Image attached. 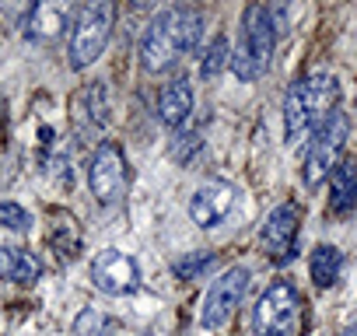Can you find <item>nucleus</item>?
<instances>
[{"mask_svg": "<svg viewBox=\"0 0 357 336\" xmlns=\"http://www.w3.org/2000/svg\"><path fill=\"white\" fill-rule=\"evenodd\" d=\"M112 25H116V4L112 0H91L84 4L74 18V32H70V67L74 70H84L91 67L109 39H112Z\"/></svg>", "mask_w": 357, "mask_h": 336, "instance_id": "20e7f679", "label": "nucleus"}, {"mask_svg": "<svg viewBox=\"0 0 357 336\" xmlns=\"http://www.w3.org/2000/svg\"><path fill=\"white\" fill-rule=\"evenodd\" d=\"M74 333L77 336H123L119 322L98 308H84L77 319H74Z\"/></svg>", "mask_w": 357, "mask_h": 336, "instance_id": "412c9836", "label": "nucleus"}, {"mask_svg": "<svg viewBox=\"0 0 357 336\" xmlns=\"http://www.w3.org/2000/svg\"><path fill=\"white\" fill-rule=\"evenodd\" d=\"M298 224H301V211L298 204H277L259 231V245L273 263H287L294 259V242H298Z\"/></svg>", "mask_w": 357, "mask_h": 336, "instance_id": "9d476101", "label": "nucleus"}, {"mask_svg": "<svg viewBox=\"0 0 357 336\" xmlns=\"http://www.w3.org/2000/svg\"><path fill=\"white\" fill-rule=\"evenodd\" d=\"M347 133H350V116L343 109H336L315 133H312V144H308V154H305V186H319L333 176V168L340 165V151L347 144Z\"/></svg>", "mask_w": 357, "mask_h": 336, "instance_id": "423d86ee", "label": "nucleus"}, {"mask_svg": "<svg viewBox=\"0 0 357 336\" xmlns=\"http://www.w3.org/2000/svg\"><path fill=\"white\" fill-rule=\"evenodd\" d=\"M168 18H172V32H175V43H178V53H193L204 39V15L197 8H168Z\"/></svg>", "mask_w": 357, "mask_h": 336, "instance_id": "a211bd4d", "label": "nucleus"}, {"mask_svg": "<svg viewBox=\"0 0 357 336\" xmlns=\"http://www.w3.org/2000/svg\"><path fill=\"white\" fill-rule=\"evenodd\" d=\"M228 67H231V43H228L225 36H214V39H211V46L204 49L200 77H204V81H218Z\"/></svg>", "mask_w": 357, "mask_h": 336, "instance_id": "aec40b11", "label": "nucleus"}, {"mask_svg": "<svg viewBox=\"0 0 357 336\" xmlns=\"http://www.w3.org/2000/svg\"><path fill=\"white\" fill-rule=\"evenodd\" d=\"M340 84L333 74H308L294 81L284 95V137L287 147H298L312 140V133L336 112Z\"/></svg>", "mask_w": 357, "mask_h": 336, "instance_id": "f257e3e1", "label": "nucleus"}, {"mask_svg": "<svg viewBox=\"0 0 357 336\" xmlns=\"http://www.w3.org/2000/svg\"><path fill=\"white\" fill-rule=\"evenodd\" d=\"M74 18H77L74 8L63 4V0H39L36 8H29L22 29L32 43H53L74 25Z\"/></svg>", "mask_w": 357, "mask_h": 336, "instance_id": "ddd939ff", "label": "nucleus"}, {"mask_svg": "<svg viewBox=\"0 0 357 336\" xmlns=\"http://www.w3.org/2000/svg\"><path fill=\"white\" fill-rule=\"evenodd\" d=\"M200 144H204V140H200V130H193V133H186L183 140H178V144L172 147V154H175L178 161L186 165V161H190V158H193V154L200 151Z\"/></svg>", "mask_w": 357, "mask_h": 336, "instance_id": "b1692460", "label": "nucleus"}, {"mask_svg": "<svg viewBox=\"0 0 357 336\" xmlns=\"http://www.w3.org/2000/svg\"><path fill=\"white\" fill-rule=\"evenodd\" d=\"M340 336H357V322H354V326H347V329H343Z\"/></svg>", "mask_w": 357, "mask_h": 336, "instance_id": "393cba45", "label": "nucleus"}, {"mask_svg": "<svg viewBox=\"0 0 357 336\" xmlns=\"http://www.w3.org/2000/svg\"><path fill=\"white\" fill-rule=\"evenodd\" d=\"M43 277V263L39 256H32L29 249H0V280L8 284H36Z\"/></svg>", "mask_w": 357, "mask_h": 336, "instance_id": "f3484780", "label": "nucleus"}, {"mask_svg": "<svg viewBox=\"0 0 357 336\" xmlns=\"http://www.w3.org/2000/svg\"><path fill=\"white\" fill-rule=\"evenodd\" d=\"M32 217L25 207L11 204V200H0V228H8V231H29Z\"/></svg>", "mask_w": 357, "mask_h": 336, "instance_id": "5701e85b", "label": "nucleus"}, {"mask_svg": "<svg viewBox=\"0 0 357 336\" xmlns=\"http://www.w3.org/2000/svg\"><path fill=\"white\" fill-rule=\"evenodd\" d=\"M301 291L291 280H273L252 308V336H301Z\"/></svg>", "mask_w": 357, "mask_h": 336, "instance_id": "7ed1b4c3", "label": "nucleus"}, {"mask_svg": "<svg viewBox=\"0 0 357 336\" xmlns=\"http://www.w3.org/2000/svg\"><path fill=\"white\" fill-rule=\"evenodd\" d=\"M340 270H343V252L336 245H319L312 252V280H315V287H333L340 280Z\"/></svg>", "mask_w": 357, "mask_h": 336, "instance_id": "6ab92c4d", "label": "nucleus"}, {"mask_svg": "<svg viewBox=\"0 0 357 336\" xmlns=\"http://www.w3.org/2000/svg\"><path fill=\"white\" fill-rule=\"evenodd\" d=\"M245 291H249V270H245V266L225 270V273L207 287V294H204L200 326H204V329H221V326L231 319V312L242 305Z\"/></svg>", "mask_w": 357, "mask_h": 336, "instance_id": "0eeeda50", "label": "nucleus"}, {"mask_svg": "<svg viewBox=\"0 0 357 336\" xmlns=\"http://www.w3.org/2000/svg\"><path fill=\"white\" fill-rule=\"evenodd\" d=\"M109 126V91L102 81L81 84L70 95V130L81 144H91Z\"/></svg>", "mask_w": 357, "mask_h": 336, "instance_id": "6e6552de", "label": "nucleus"}, {"mask_svg": "<svg viewBox=\"0 0 357 336\" xmlns=\"http://www.w3.org/2000/svg\"><path fill=\"white\" fill-rule=\"evenodd\" d=\"M46 245L60 263H74L81 256V228L70 214H53V224L46 231Z\"/></svg>", "mask_w": 357, "mask_h": 336, "instance_id": "2eb2a0df", "label": "nucleus"}, {"mask_svg": "<svg viewBox=\"0 0 357 336\" xmlns=\"http://www.w3.org/2000/svg\"><path fill=\"white\" fill-rule=\"evenodd\" d=\"M218 266V252H186V256H178L172 263V273L178 280H200L207 277L211 270Z\"/></svg>", "mask_w": 357, "mask_h": 336, "instance_id": "4be33fe9", "label": "nucleus"}, {"mask_svg": "<svg viewBox=\"0 0 357 336\" xmlns=\"http://www.w3.org/2000/svg\"><path fill=\"white\" fill-rule=\"evenodd\" d=\"M329 207L333 214H350L357 211V165L340 161L329 176Z\"/></svg>", "mask_w": 357, "mask_h": 336, "instance_id": "dca6fc26", "label": "nucleus"}, {"mask_svg": "<svg viewBox=\"0 0 357 336\" xmlns=\"http://www.w3.org/2000/svg\"><path fill=\"white\" fill-rule=\"evenodd\" d=\"M273 46H277V29H273V18H270V8L263 4H249L242 11V32H238V46L231 53V70L238 81H256L266 67H270V56H273Z\"/></svg>", "mask_w": 357, "mask_h": 336, "instance_id": "f03ea898", "label": "nucleus"}, {"mask_svg": "<svg viewBox=\"0 0 357 336\" xmlns=\"http://www.w3.org/2000/svg\"><path fill=\"white\" fill-rule=\"evenodd\" d=\"M235 200H238V190L231 183L207 179L190 200V217H193L197 228H218L235 211Z\"/></svg>", "mask_w": 357, "mask_h": 336, "instance_id": "f8f14e48", "label": "nucleus"}, {"mask_svg": "<svg viewBox=\"0 0 357 336\" xmlns=\"http://www.w3.org/2000/svg\"><path fill=\"white\" fill-rule=\"evenodd\" d=\"M190 112H193V84L186 77H172L168 84H161V91H158V119L168 130L186 126Z\"/></svg>", "mask_w": 357, "mask_h": 336, "instance_id": "4468645a", "label": "nucleus"}, {"mask_svg": "<svg viewBox=\"0 0 357 336\" xmlns=\"http://www.w3.org/2000/svg\"><path fill=\"white\" fill-rule=\"evenodd\" d=\"M130 186V161L116 140H102L88 161V190L102 207H112L126 197Z\"/></svg>", "mask_w": 357, "mask_h": 336, "instance_id": "39448f33", "label": "nucleus"}, {"mask_svg": "<svg viewBox=\"0 0 357 336\" xmlns=\"http://www.w3.org/2000/svg\"><path fill=\"white\" fill-rule=\"evenodd\" d=\"M137 56H140V67H144L147 74H161V70H168L178 56H183V53H178V43H175V32H172L168 11H158V15L144 25Z\"/></svg>", "mask_w": 357, "mask_h": 336, "instance_id": "1a4fd4ad", "label": "nucleus"}, {"mask_svg": "<svg viewBox=\"0 0 357 336\" xmlns=\"http://www.w3.org/2000/svg\"><path fill=\"white\" fill-rule=\"evenodd\" d=\"M91 284H95L102 294L119 298V294L137 291L140 270H137L133 256H126V252H119V249H105V252H98L95 263H91Z\"/></svg>", "mask_w": 357, "mask_h": 336, "instance_id": "9b49d317", "label": "nucleus"}]
</instances>
